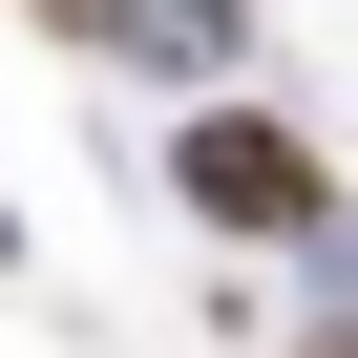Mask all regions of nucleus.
Listing matches in <instances>:
<instances>
[{
  "label": "nucleus",
  "instance_id": "obj_3",
  "mask_svg": "<svg viewBox=\"0 0 358 358\" xmlns=\"http://www.w3.org/2000/svg\"><path fill=\"white\" fill-rule=\"evenodd\" d=\"M295 358H358V337H295Z\"/></svg>",
  "mask_w": 358,
  "mask_h": 358
},
{
  "label": "nucleus",
  "instance_id": "obj_2",
  "mask_svg": "<svg viewBox=\"0 0 358 358\" xmlns=\"http://www.w3.org/2000/svg\"><path fill=\"white\" fill-rule=\"evenodd\" d=\"M64 43H169V0H43Z\"/></svg>",
  "mask_w": 358,
  "mask_h": 358
},
{
  "label": "nucleus",
  "instance_id": "obj_1",
  "mask_svg": "<svg viewBox=\"0 0 358 358\" xmlns=\"http://www.w3.org/2000/svg\"><path fill=\"white\" fill-rule=\"evenodd\" d=\"M169 190H190L211 232H337V169L274 106H190V127H169Z\"/></svg>",
  "mask_w": 358,
  "mask_h": 358
}]
</instances>
